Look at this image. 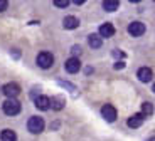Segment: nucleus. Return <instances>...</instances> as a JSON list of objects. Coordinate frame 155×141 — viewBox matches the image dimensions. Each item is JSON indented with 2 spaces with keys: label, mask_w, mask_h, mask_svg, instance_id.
<instances>
[{
  "label": "nucleus",
  "mask_w": 155,
  "mask_h": 141,
  "mask_svg": "<svg viewBox=\"0 0 155 141\" xmlns=\"http://www.w3.org/2000/svg\"><path fill=\"white\" fill-rule=\"evenodd\" d=\"M54 5H56V7L64 8V7H68V5H69V0H54Z\"/></svg>",
  "instance_id": "18"
},
{
  "label": "nucleus",
  "mask_w": 155,
  "mask_h": 141,
  "mask_svg": "<svg viewBox=\"0 0 155 141\" xmlns=\"http://www.w3.org/2000/svg\"><path fill=\"white\" fill-rule=\"evenodd\" d=\"M62 25H64V29H76L78 25H79V20L76 19V17H73V15H69V17H66V19H64V24H62Z\"/></svg>",
  "instance_id": "14"
},
{
  "label": "nucleus",
  "mask_w": 155,
  "mask_h": 141,
  "mask_svg": "<svg viewBox=\"0 0 155 141\" xmlns=\"http://www.w3.org/2000/svg\"><path fill=\"white\" fill-rule=\"evenodd\" d=\"M54 62V57H52V54L51 52H41L37 56V66L42 69H49Z\"/></svg>",
  "instance_id": "3"
},
{
  "label": "nucleus",
  "mask_w": 155,
  "mask_h": 141,
  "mask_svg": "<svg viewBox=\"0 0 155 141\" xmlns=\"http://www.w3.org/2000/svg\"><path fill=\"white\" fill-rule=\"evenodd\" d=\"M123 67H125V62H123V61H116L115 69H123Z\"/></svg>",
  "instance_id": "21"
},
{
  "label": "nucleus",
  "mask_w": 155,
  "mask_h": 141,
  "mask_svg": "<svg viewBox=\"0 0 155 141\" xmlns=\"http://www.w3.org/2000/svg\"><path fill=\"white\" fill-rule=\"evenodd\" d=\"M81 69V62H79V59L78 57H71L66 61V71L71 74H76L78 71Z\"/></svg>",
  "instance_id": "7"
},
{
  "label": "nucleus",
  "mask_w": 155,
  "mask_h": 141,
  "mask_svg": "<svg viewBox=\"0 0 155 141\" xmlns=\"http://www.w3.org/2000/svg\"><path fill=\"white\" fill-rule=\"evenodd\" d=\"M101 116L106 119V121L113 123L116 119V109L113 106H110V104H106V106L101 107Z\"/></svg>",
  "instance_id": "6"
},
{
  "label": "nucleus",
  "mask_w": 155,
  "mask_h": 141,
  "mask_svg": "<svg viewBox=\"0 0 155 141\" xmlns=\"http://www.w3.org/2000/svg\"><path fill=\"white\" fill-rule=\"evenodd\" d=\"M2 91H4V94L7 96V98H10V99H15L17 96L20 94V88H19V84H15V82L5 84L4 88H2Z\"/></svg>",
  "instance_id": "4"
},
{
  "label": "nucleus",
  "mask_w": 155,
  "mask_h": 141,
  "mask_svg": "<svg viewBox=\"0 0 155 141\" xmlns=\"http://www.w3.org/2000/svg\"><path fill=\"white\" fill-rule=\"evenodd\" d=\"M128 32H130L133 37H140V35L145 34V25L142 22H132L128 25Z\"/></svg>",
  "instance_id": "5"
},
{
  "label": "nucleus",
  "mask_w": 155,
  "mask_h": 141,
  "mask_svg": "<svg viewBox=\"0 0 155 141\" xmlns=\"http://www.w3.org/2000/svg\"><path fill=\"white\" fill-rule=\"evenodd\" d=\"M35 107L41 109V111L49 109V107H51V99L47 98V96H44V94L37 96V98H35Z\"/></svg>",
  "instance_id": "8"
},
{
  "label": "nucleus",
  "mask_w": 155,
  "mask_h": 141,
  "mask_svg": "<svg viewBox=\"0 0 155 141\" xmlns=\"http://www.w3.org/2000/svg\"><path fill=\"white\" fill-rule=\"evenodd\" d=\"M103 7H105L106 12H115L116 8L120 7V2L118 0H105L103 2Z\"/></svg>",
  "instance_id": "15"
},
{
  "label": "nucleus",
  "mask_w": 155,
  "mask_h": 141,
  "mask_svg": "<svg viewBox=\"0 0 155 141\" xmlns=\"http://www.w3.org/2000/svg\"><path fill=\"white\" fill-rule=\"evenodd\" d=\"M74 4H76V5H83V4H84V0H74Z\"/></svg>",
  "instance_id": "22"
},
{
  "label": "nucleus",
  "mask_w": 155,
  "mask_h": 141,
  "mask_svg": "<svg viewBox=\"0 0 155 141\" xmlns=\"http://www.w3.org/2000/svg\"><path fill=\"white\" fill-rule=\"evenodd\" d=\"M7 5H8L7 0H0V12H4L5 8H7Z\"/></svg>",
  "instance_id": "19"
},
{
  "label": "nucleus",
  "mask_w": 155,
  "mask_h": 141,
  "mask_svg": "<svg viewBox=\"0 0 155 141\" xmlns=\"http://www.w3.org/2000/svg\"><path fill=\"white\" fill-rule=\"evenodd\" d=\"M143 119H145V116L142 114V113L133 114L132 118H128V126H130V128H140V126L143 124Z\"/></svg>",
  "instance_id": "9"
},
{
  "label": "nucleus",
  "mask_w": 155,
  "mask_h": 141,
  "mask_svg": "<svg viewBox=\"0 0 155 141\" xmlns=\"http://www.w3.org/2000/svg\"><path fill=\"white\" fill-rule=\"evenodd\" d=\"M100 35L101 37H113L115 35V27L111 24H103L100 27Z\"/></svg>",
  "instance_id": "11"
},
{
  "label": "nucleus",
  "mask_w": 155,
  "mask_h": 141,
  "mask_svg": "<svg viewBox=\"0 0 155 141\" xmlns=\"http://www.w3.org/2000/svg\"><path fill=\"white\" fill-rule=\"evenodd\" d=\"M153 113V106H152L150 103H143L142 104V114H152Z\"/></svg>",
  "instance_id": "17"
},
{
  "label": "nucleus",
  "mask_w": 155,
  "mask_h": 141,
  "mask_svg": "<svg viewBox=\"0 0 155 141\" xmlns=\"http://www.w3.org/2000/svg\"><path fill=\"white\" fill-rule=\"evenodd\" d=\"M51 107L54 111H61L64 107V98L62 96H54V98H51Z\"/></svg>",
  "instance_id": "13"
},
{
  "label": "nucleus",
  "mask_w": 155,
  "mask_h": 141,
  "mask_svg": "<svg viewBox=\"0 0 155 141\" xmlns=\"http://www.w3.org/2000/svg\"><path fill=\"white\" fill-rule=\"evenodd\" d=\"M137 76H138V79L142 81V82H150V79L153 76H152V71L148 67H140L138 72H137Z\"/></svg>",
  "instance_id": "10"
},
{
  "label": "nucleus",
  "mask_w": 155,
  "mask_h": 141,
  "mask_svg": "<svg viewBox=\"0 0 155 141\" xmlns=\"http://www.w3.org/2000/svg\"><path fill=\"white\" fill-rule=\"evenodd\" d=\"M88 42H89V46L93 47V49H100L101 46H103V37H101L100 34H91L88 37Z\"/></svg>",
  "instance_id": "12"
},
{
  "label": "nucleus",
  "mask_w": 155,
  "mask_h": 141,
  "mask_svg": "<svg viewBox=\"0 0 155 141\" xmlns=\"http://www.w3.org/2000/svg\"><path fill=\"white\" fill-rule=\"evenodd\" d=\"M2 141H17V134L12 130H4L2 131Z\"/></svg>",
  "instance_id": "16"
},
{
  "label": "nucleus",
  "mask_w": 155,
  "mask_h": 141,
  "mask_svg": "<svg viewBox=\"0 0 155 141\" xmlns=\"http://www.w3.org/2000/svg\"><path fill=\"white\" fill-rule=\"evenodd\" d=\"M27 130L31 131V133H34V134L42 133V130H44V119L41 118V116H32V118H29Z\"/></svg>",
  "instance_id": "1"
},
{
  "label": "nucleus",
  "mask_w": 155,
  "mask_h": 141,
  "mask_svg": "<svg viewBox=\"0 0 155 141\" xmlns=\"http://www.w3.org/2000/svg\"><path fill=\"white\" fill-rule=\"evenodd\" d=\"M20 109H22V106H20V103L17 99H7L4 103V113L7 116H15L20 113Z\"/></svg>",
  "instance_id": "2"
},
{
  "label": "nucleus",
  "mask_w": 155,
  "mask_h": 141,
  "mask_svg": "<svg viewBox=\"0 0 155 141\" xmlns=\"http://www.w3.org/2000/svg\"><path fill=\"white\" fill-rule=\"evenodd\" d=\"M73 54H74V56H79V54H81V47H79V46H74V47H73Z\"/></svg>",
  "instance_id": "20"
},
{
  "label": "nucleus",
  "mask_w": 155,
  "mask_h": 141,
  "mask_svg": "<svg viewBox=\"0 0 155 141\" xmlns=\"http://www.w3.org/2000/svg\"><path fill=\"white\" fill-rule=\"evenodd\" d=\"M153 92H155V84H153Z\"/></svg>",
  "instance_id": "23"
}]
</instances>
